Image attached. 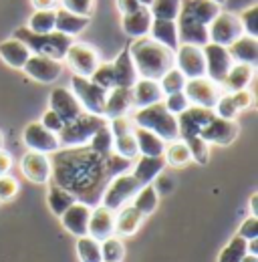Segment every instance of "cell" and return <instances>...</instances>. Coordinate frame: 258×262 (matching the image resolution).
<instances>
[{
    "mask_svg": "<svg viewBox=\"0 0 258 262\" xmlns=\"http://www.w3.org/2000/svg\"><path fill=\"white\" fill-rule=\"evenodd\" d=\"M53 165V184L64 188L87 206H99L101 194L109 180L117 173L127 171L131 165L129 160H123L115 154L101 156L89 145L81 147H61L51 154Z\"/></svg>",
    "mask_w": 258,
    "mask_h": 262,
    "instance_id": "1",
    "label": "cell"
},
{
    "mask_svg": "<svg viewBox=\"0 0 258 262\" xmlns=\"http://www.w3.org/2000/svg\"><path fill=\"white\" fill-rule=\"evenodd\" d=\"M127 49L139 79L160 81L171 67H176V53L149 36L135 38Z\"/></svg>",
    "mask_w": 258,
    "mask_h": 262,
    "instance_id": "2",
    "label": "cell"
},
{
    "mask_svg": "<svg viewBox=\"0 0 258 262\" xmlns=\"http://www.w3.org/2000/svg\"><path fill=\"white\" fill-rule=\"evenodd\" d=\"M135 127H143V129L156 133L158 137H161L165 143L180 139V129H178V117L171 115L163 103H154L149 107H141L133 111L131 117Z\"/></svg>",
    "mask_w": 258,
    "mask_h": 262,
    "instance_id": "3",
    "label": "cell"
},
{
    "mask_svg": "<svg viewBox=\"0 0 258 262\" xmlns=\"http://www.w3.org/2000/svg\"><path fill=\"white\" fill-rule=\"evenodd\" d=\"M14 38L23 40L32 55H40V57H49V59H55V61H64V55H67V49L71 47L73 38L61 34L57 31L49 34H34L31 33L27 27H20L12 33Z\"/></svg>",
    "mask_w": 258,
    "mask_h": 262,
    "instance_id": "4",
    "label": "cell"
},
{
    "mask_svg": "<svg viewBox=\"0 0 258 262\" xmlns=\"http://www.w3.org/2000/svg\"><path fill=\"white\" fill-rule=\"evenodd\" d=\"M105 123H107L105 117L83 111L79 117H75L73 121H69V123L63 125V129L59 133V143H61V147H81V145H87L91 141V137Z\"/></svg>",
    "mask_w": 258,
    "mask_h": 262,
    "instance_id": "5",
    "label": "cell"
},
{
    "mask_svg": "<svg viewBox=\"0 0 258 262\" xmlns=\"http://www.w3.org/2000/svg\"><path fill=\"white\" fill-rule=\"evenodd\" d=\"M139 188H141L139 182H137L131 173H127V171L117 173V176H113V178L109 180V184L105 186L99 204L105 206V208H109V210H113V212H117L119 208L131 204V200L137 194Z\"/></svg>",
    "mask_w": 258,
    "mask_h": 262,
    "instance_id": "6",
    "label": "cell"
},
{
    "mask_svg": "<svg viewBox=\"0 0 258 262\" xmlns=\"http://www.w3.org/2000/svg\"><path fill=\"white\" fill-rule=\"evenodd\" d=\"M71 91L81 103L85 113H93V115H101L105 111V99H107V91L103 87H99L87 77H79L73 75L71 77Z\"/></svg>",
    "mask_w": 258,
    "mask_h": 262,
    "instance_id": "7",
    "label": "cell"
},
{
    "mask_svg": "<svg viewBox=\"0 0 258 262\" xmlns=\"http://www.w3.org/2000/svg\"><path fill=\"white\" fill-rule=\"evenodd\" d=\"M242 34H244L242 23H240L238 14L232 12V10H220L216 14V18L208 27V38H210V42L222 45V47H230Z\"/></svg>",
    "mask_w": 258,
    "mask_h": 262,
    "instance_id": "8",
    "label": "cell"
},
{
    "mask_svg": "<svg viewBox=\"0 0 258 262\" xmlns=\"http://www.w3.org/2000/svg\"><path fill=\"white\" fill-rule=\"evenodd\" d=\"M64 61L69 69L73 71V75H79V77H91L95 73V69L99 67V53L91 45L87 42H79V40H73L71 47L67 49V55H64Z\"/></svg>",
    "mask_w": 258,
    "mask_h": 262,
    "instance_id": "9",
    "label": "cell"
},
{
    "mask_svg": "<svg viewBox=\"0 0 258 262\" xmlns=\"http://www.w3.org/2000/svg\"><path fill=\"white\" fill-rule=\"evenodd\" d=\"M184 93L193 107H204V109H214L220 95L224 93L218 83H214L208 77H198V79H188Z\"/></svg>",
    "mask_w": 258,
    "mask_h": 262,
    "instance_id": "10",
    "label": "cell"
},
{
    "mask_svg": "<svg viewBox=\"0 0 258 262\" xmlns=\"http://www.w3.org/2000/svg\"><path fill=\"white\" fill-rule=\"evenodd\" d=\"M23 143L29 147V151H38V154H55L61 149L59 135L49 131L40 121H31L23 129Z\"/></svg>",
    "mask_w": 258,
    "mask_h": 262,
    "instance_id": "11",
    "label": "cell"
},
{
    "mask_svg": "<svg viewBox=\"0 0 258 262\" xmlns=\"http://www.w3.org/2000/svg\"><path fill=\"white\" fill-rule=\"evenodd\" d=\"M176 69L186 79L206 77V61H204L202 47L180 42V47L176 49Z\"/></svg>",
    "mask_w": 258,
    "mask_h": 262,
    "instance_id": "12",
    "label": "cell"
},
{
    "mask_svg": "<svg viewBox=\"0 0 258 262\" xmlns=\"http://www.w3.org/2000/svg\"><path fill=\"white\" fill-rule=\"evenodd\" d=\"M202 53H204V61H206V77L220 85L222 79L226 77V73L230 71V67L234 65L228 49L222 45L208 42V45L202 47Z\"/></svg>",
    "mask_w": 258,
    "mask_h": 262,
    "instance_id": "13",
    "label": "cell"
},
{
    "mask_svg": "<svg viewBox=\"0 0 258 262\" xmlns=\"http://www.w3.org/2000/svg\"><path fill=\"white\" fill-rule=\"evenodd\" d=\"M20 171L32 184H38V186L49 184L51 176H53L51 156L38 154V151H27L20 160Z\"/></svg>",
    "mask_w": 258,
    "mask_h": 262,
    "instance_id": "14",
    "label": "cell"
},
{
    "mask_svg": "<svg viewBox=\"0 0 258 262\" xmlns=\"http://www.w3.org/2000/svg\"><path fill=\"white\" fill-rule=\"evenodd\" d=\"M238 123L236 121H232V119H222V117H212L206 125H204V129L200 131V137L208 143V145H212V143H216V145H230L236 137H238Z\"/></svg>",
    "mask_w": 258,
    "mask_h": 262,
    "instance_id": "15",
    "label": "cell"
},
{
    "mask_svg": "<svg viewBox=\"0 0 258 262\" xmlns=\"http://www.w3.org/2000/svg\"><path fill=\"white\" fill-rule=\"evenodd\" d=\"M176 27H178V38L184 45L204 47V45L210 42V38H208V25L200 23L198 18H193L192 14H188L186 10H180V16L176 18Z\"/></svg>",
    "mask_w": 258,
    "mask_h": 262,
    "instance_id": "16",
    "label": "cell"
},
{
    "mask_svg": "<svg viewBox=\"0 0 258 262\" xmlns=\"http://www.w3.org/2000/svg\"><path fill=\"white\" fill-rule=\"evenodd\" d=\"M23 71L38 83H55L63 73V63L55 61V59H49V57L31 55L27 65L23 67Z\"/></svg>",
    "mask_w": 258,
    "mask_h": 262,
    "instance_id": "17",
    "label": "cell"
},
{
    "mask_svg": "<svg viewBox=\"0 0 258 262\" xmlns=\"http://www.w3.org/2000/svg\"><path fill=\"white\" fill-rule=\"evenodd\" d=\"M49 109L55 111L64 123L73 121L75 117H79L83 113V107L81 103L77 101V97L73 95L71 89L67 87H57L51 91V97H49Z\"/></svg>",
    "mask_w": 258,
    "mask_h": 262,
    "instance_id": "18",
    "label": "cell"
},
{
    "mask_svg": "<svg viewBox=\"0 0 258 262\" xmlns=\"http://www.w3.org/2000/svg\"><path fill=\"white\" fill-rule=\"evenodd\" d=\"M214 117L212 109H204V107H193L190 105L184 113L178 115V129H180V139L200 135V131L204 129V125Z\"/></svg>",
    "mask_w": 258,
    "mask_h": 262,
    "instance_id": "19",
    "label": "cell"
},
{
    "mask_svg": "<svg viewBox=\"0 0 258 262\" xmlns=\"http://www.w3.org/2000/svg\"><path fill=\"white\" fill-rule=\"evenodd\" d=\"M115 234V212L105 208V206H95L91 208L89 216V226H87V236L95 238L97 242L109 238Z\"/></svg>",
    "mask_w": 258,
    "mask_h": 262,
    "instance_id": "20",
    "label": "cell"
},
{
    "mask_svg": "<svg viewBox=\"0 0 258 262\" xmlns=\"http://www.w3.org/2000/svg\"><path fill=\"white\" fill-rule=\"evenodd\" d=\"M163 93L158 81L154 79H137L131 87V107L133 109H141V107H149L154 103H161Z\"/></svg>",
    "mask_w": 258,
    "mask_h": 262,
    "instance_id": "21",
    "label": "cell"
},
{
    "mask_svg": "<svg viewBox=\"0 0 258 262\" xmlns=\"http://www.w3.org/2000/svg\"><path fill=\"white\" fill-rule=\"evenodd\" d=\"M89 216H91V206H87L83 202H75L69 210H64V214L61 216V222L73 236L81 238V236H87Z\"/></svg>",
    "mask_w": 258,
    "mask_h": 262,
    "instance_id": "22",
    "label": "cell"
},
{
    "mask_svg": "<svg viewBox=\"0 0 258 262\" xmlns=\"http://www.w3.org/2000/svg\"><path fill=\"white\" fill-rule=\"evenodd\" d=\"M252 79H254V67L244 65V63H234L230 67V71L226 73V77L222 79L220 87H222L224 93L242 91V89H248Z\"/></svg>",
    "mask_w": 258,
    "mask_h": 262,
    "instance_id": "23",
    "label": "cell"
},
{
    "mask_svg": "<svg viewBox=\"0 0 258 262\" xmlns=\"http://www.w3.org/2000/svg\"><path fill=\"white\" fill-rule=\"evenodd\" d=\"M31 55L32 53L29 51V47L23 40L14 38V36H10V38L0 42V59L10 69H23L27 65Z\"/></svg>",
    "mask_w": 258,
    "mask_h": 262,
    "instance_id": "24",
    "label": "cell"
},
{
    "mask_svg": "<svg viewBox=\"0 0 258 262\" xmlns=\"http://www.w3.org/2000/svg\"><path fill=\"white\" fill-rule=\"evenodd\" d=\"M234 63H244V65H256L258 59V38L250 34H242L236 38L230 47H226Z\"/></svg>",
    "mask_w": 258,
    "mask_h": 262,
    "instance_id": "25",
    "label": "cell"
},
{
    "mask_svg": "<svg viewBox=\"0 0 258 262\" xmlns=\"http://www.w3.org/2000/svg\"><path fill=\"white\" fill-rule=\"evenodd\" d=\"M152 23H154V16L149 12V8L141 6L139 10L131 12L121 16V27H123V33L131 36V38H139V36H147L149 29H152Z\"/></svg>",
    "mask_w": 258,
    "mask_h": 262,
    "instance_id": "26",
    "label": "cell"
},
{
    "mask_svg": "<svg viewBox=\"0 0 258 262\" xmlns=\"http://www.w3.org/2000/svg\"><path fill=\"white\" fill-rule=\"evenodd\" d=\"M129 109H131V89L115 87V89L107 91L105 111H103V117H105V119L125 117Z\"/></svg>",
    "mask_w": 258,
    "mask_h": 262,
    "instance_id": "27",
    "label": "cell"
},
{
    "mask_svg": "<svg viewBox=\"0 0 258 262\" xmlns=\"http://www.w3.org/2000/svg\"><path fill=\"white\" fill-rule=\"evenodd\" d=\"M165 167V160L163 156L160 158H149V156H137L135 167L131 171V176L139 182V186H147L152 184Z\"/></svg>",
    "mask_w": 258,
    "mask_h": 262,
    "instance_id": "28",
    "label": "cell"
},
{
    "mask_svg": "<svg viewBox=\"0 0 258 262\" xmlns=\"http://www.w3.org/2000/svg\"><path fill=\"white\" fill-rule=\"evenodd\" d=\"M89 27V16H81L75 14L71 10H64L61 6H57V18H55V31L67 36H77Z\"/></svg>",
    "mask_w": 258,
    "mask_h": 262,
    "instance_id": "29",
    "label": "cell"
},
{
    "mask_svg": "<svg viewBox=\"0 0 258 262\" xmlns=\"http://www.w3.org/2000/svg\"><path fill=\"white\" fill-rule=\"evenodd\" d=\"M149 38H154L156 42H160L163 47H167L169 51L176 53V49L180 47V38H178V27L176 20H160L154 18L152 29H149Z\"/></svg>",
    "mask_w": 258,
    "mask_h": 262,
    "instance_id": "30",
    "label": "cell"
},
{
    "mask_svg": "<svg viewBox=\"0 0 258 262\" xmlns=\"http://www.w3.org/2000/svg\"><path fill=\"white\" fill-rule=\"evenodd\" d=\"M113 67V77H115V87H125V89H131L133 83L139 79L137 73H135V67H133V61L129 57V49H123L119 53V57L111 63Z\"/></svg>",
    "mask_w": 258,
    "mask_h": 262,
    "instance_id": "31",
    "label": "cell"
},
{
    "mask_svg": "<svg viewBox=\"0 0 258 262\" xmlns=\"http://www.w3.org/2000/svg\"><path fill=\"white\" fill-rule=\"evenodd\" d=\"M133 135H135V143H137L139 156H149V158H160V156H163L165 141L161 137H158L156 133L133 125Z\"/></svg>",
    "mask_w": 258,
    "mask_h": 262,
    "instance_id": "32",
    "label": "cell"
},
{
    "mask_svg": "<svg viewBox=\"0 0 258 262\" xmlns=\"http://www.w3.org/2000/svg\"><path fill=\"white\" fill-rule=\"evenodd\" d=\"M141 222H143V216L131 204H127V206L119 208L115 214V234L117 236H131L139 230Z\"/></svg>",
    "mask_w": 258,
    "mask_h": 262,
    "instance_id": "33",
    "label": "cell"
},
{
    "mask_svg": "<svg viewBox=\"0 0 258 262\" xmlns=\"http://www.w3.org/2000/svg\"><path fill=\"white\" fill-rule=\"evenodd\" d=\"M158 202H160V194L156 192V188L152 184H147V186H141L137 190V194L131 200V206L145 218V216H152L156 212Z\"/></svg>",
    "mask_w": 258,
    "mask_h": 262,
    "instance_id": "34",
    "label": "cell"
},
{
    "mask_svg": "<svg viewBox=\"0 0 258 262\" xmlns=\"http://www.w3.org/2000/svg\"><path fill=\"white\" fill-rule=\"evenodd\" d=\"M163 160L165 165H171V167H184L192 162V154L188 149V145L182 141V139H174V141H167L165 147H163Z\"/></svg>",
    "mask_w": 258,
    "mask_h": 262,
    "instance_id": "35",
    "label": "cell"
},
{
    "mask_svg": "<svg viewBox=\"0 0 258 262\" xmlns=\"http://www.w3.org/2000/svg\"><path fill=\"white\" fill-rule=\"evenodd\" d=\"M75 202H77V198L73 196L71 192H67L64 188L57 186V184H51L49 194H47V204H49V208H51V212L55 216L61 218L64 214V210H69Z\"/></svg>",
    "mask_w": 258,
    "mask_h": 262,
    "instance_id": "36",
    "label": "cell"
},
{
    "mask_svg": "<svg viewBox=\"0 0 258 262\" xmlns=\"http://www.w3.org/2000/svg\"><path fill=\"white\" fill-rule=\"evenodd\" d=\"M55 18H57V8L51 10H34L29 18L27 29L34 34H49L55 31Z\"/></svg>",
    "mask_w": 258,
    "mask_h": 262,
    "instance_id": "37",
    "label": "cell"
},
{
    "mask_svg": "<svg viewBox=\"0 0 258 262\" xmlns=\"http://www.w3.org/2000/svg\"><path fill=\"white\" fill-rule=\"evenodd\" d=\"M113 154L123 158V160H129L133 162L139 151H137V143H135V135H133V129L127 131V133H121V135H115L113 137Z\"/></svg>",
    "mask_w": 258,
    "mask_h": 262,
    "instance_id": "38",
    "label": "cell"
},
{
    "mask_svg": "<svg viewBox=\"0 0 258 262\" xmlns=\"http://www.w3.org/2000/svg\"><path fill=\"white\" fill-rule=\"evenodd\" d=\"M182 10V0H154L149 4V12L160 20H176Z\"/></svg>",
    "mask_w": 258,
    "mask_h": 262,
    "instance_id": "39",
    "label": "cell"
},
{
    "mask_svg": "<svg viewBox=\"0 0 258 262\" xmlns=\"http://www.w3.org/2000/svg\"><path fill=\"white\" fill-rule=\"evenodd\" d=\"M246 240L240 238V236H234L224 248L220 250L218 254V262H242L244 256L248 254V248H246Z\"/></svg>",
    "mask_w": 258,
    "mask_h": 262,
    "instance_id": "40",
    "label": "cell"
},
{
    "mask_svg": "<svg viewBox=\"0 0 258 262\" xmlns=\"http://www.w3.org/2000/svg\"><path fill=\"white\" fill-rule=\"evenodd\" d=\"M101 260L103 262H121L125 256V246L121 242V238H117L115 234L101 240Z\"/></svg>",
    "mask_w": 258,
    "mask_h": 262,
    "instance_id": "41",
    "label": "cell"
},
{
    "mask_svg": "<svg viewBox=\"0 0 258 262\" xmlns=\"http://www.w3.org/2000/svg\"><path fill=\"white\" fill-rule=\"evenodd\" d=\"M77 254L81 262H103L101 260V244L91 236L77 238Z\"/></svg>",
    "mask_w": 258,
    "mask_h": 262,
    "instance_id": "42",
    "label": "cell"
},
{
    "mask_svg": "<svg viewBox=\"0 0 258 262\" xmlns=\"http://www.w3.org/2000/svg\"><path fill=\"white\" fill-rule=\"evenodd\" d=\"M186 81H188V79H186L176 67H171L158 83H160L161 93H163V95H171V93H180V91H184Z\"/></svg>",
    "mask_w": 258,
    "mask_h": 262,
    "instance_id": "43",
    "label": "cell"
},
{
    "mask_svg": "<svg viewBox=\"0 0 258 262\" xmlns=\"http://www.w3.org/2000/svg\"><path fill=\"white\" fill-rule=\"evenodd\" d=\"M87 145H89L93 151L101 154V156H111V154H113V135H111V131H109V125L105 123V125L91 137V141H89Z\"/></svg>",
    "mask_w": 258,
    "mask_h": 262,
    "instance_id": "44",
    "label": "cell"
},
{
    "mask_svg": "<svg viewBox=\"0 0 258 262\" xmlns=\"http://www.w3.org/2000/svg\"><path fill=\"white\" fill-rule=\"evenodd\" d=\"M186 145H188V149H190V154H192V162L200 165H206L208 164V160H210V145L200 137V135H193V137H186V139H182Z\"/></svg>",
    "mask_w": 258,
    "mask_h": 262,
    "instance_id": "45",
    "label": "cell"
},
{
    "mask_svg": "<svg viewBox=\"0 0 258 262\" xmlns=\"http://www.w3.org/2000/svg\"><path fill=\"white\" fill-rule=\"evenodd\" d=\"M214 115L216 117H222V119H236L238 117V113H240V109H238V105H236V101L232 99L230 93H222L220 99H218V103L214 105Z\"/></svg>",
    "mask_w": 258,
    "mask_h": 262,
    "instance_id": "46",
    "label": "cell"
},
{
    "mask_svg": "<svg viewBox=\"0 0 258 262\" xmlns=\"http://www.w3.org/2000/svg\"><path fill=\"white\" fill-rule=\"evenodd\" d=\"M238 18L242 23V29L244 34H250V36H258V6H248V8H242L238 12Z\"/></svg>",
    "mask_w": 258,
    "mask_h": 262,
    "instance_id": "47",
    "label": "cell"
},
{
    "mask_svg": "<svg viewBox=\"0 0 258 262\" xmlns=\"http://www.w3.org/2000/svg\"><path fill=\"white\" fill-rule=\"evenodd\" d=\"M163 107L171 113V115H180V113H184L188 107H190V101L186 97V93L184 91H180V93H171V95H163Z\"/></svg>",
    "mask_w": 258,
    "mask_h": 262,
    "instance_id": "48",
    "label": "cell"
},
{
    "mask_svg": "<svg viewBox=\"0 0 258 262\" xmlns=\"http://www.w3.org/2000/svg\"><path fill=\"white\" fill-rule=\"evenodd\" d=\"M59 6L81 16H91L95 8V0H59Z\"/></svg>",
    "mask_w": 258,
    "mask_h": 262,
    "instance_id": "49",
    "label": "cell"
},
{
    "mask_svg": "<svg viewBox=\"0 0 258 262\" xmlns=\"http://www.w3.org/2000/svg\"><path fill=\"white\" fill-rule=\"evenodd\" d=\"M20 186L16 182V178H12L10 173L6 176H0V202H10L14 200L16 194H18Z\"/></svg>",
    "mask_w": 258,
    "mask_h": 262,
    "instance_id": "50",
    "label": "cell"
},
{
    "mask_svg": "<svg viewBox=\"0 0 258 262\" xmlns=\"http://www.w3.org/2000/svg\"><path fill=\"white\" fill-rule=\"evenodd\" d=\"M236 236L244 238L246 242H248V240H256L258 238V216L246 218V220L240 224V228H238V234H236Z\"/></svg>",
    "mask_w": 258,
    "mask_h": 262,
    "instance_id": "51",
    "label": "cell"
},
{
    "mask_svg": "<svg viewBox=\"0 0 258 262\" xmlns=\"http://www.w3.org/2000/svg\"><path fill=\"white\" fill-rule=\"evenodd\" d=\"M40 123L47 127L49 131H53V133H61V129H63L64 121L55 113V111H51V109H47L45 113H42V117H40Z\"/></svg>",
    "mask_w": 258,
    "mask_h": 262,
    "instance_id": "52",
    "label": "cell"
},
{
    "mask_svg": "<svg viewBox=\"0 0 258 262\" xmlns=\"http://www.w3.org/2000/svg\"><path fill=\"white\" fill-rule=\"evenodd\" d=\"M152 186L156 188V192H158V194H163V196H165V194H169V192L174 190V180H171L167 173H163V171H161L160 176L152 182Z\"/></svg>",
    "mask_w": 258,
    "mask_h": 262,
    "instance_id": "53",
    "label": "cell"
},
{
    "mask_svg": "<svg viewBox=\"0 0 258 262\" xmlns=\"http://www.w3.org/2000/svg\"><path fill=\"white\" fill-rule=\"evenodd\" d=\"M115 2H117V8H119L121 16L131 14V12H135V10H139V8H141V4H139L137 0H115Z\"/></svg>",
    "mask_w": 258,
    "mask_h": 262,
    "instance_id": "54",
    "label": "cell"
},
{
    "mask_svg": "<svg viewBox=\"0 0 258 262\" xmlns=\"http://www.w3.org/2000/svg\"><path fill=\"white\" fill-rule=\"evenodd\" d=\"M12 156H10V151H6V149H2L0 147V176H6V173H10V169H12Z\"/></svg>",
    "mask_w": 258,
    "mask_h": 262,
    "instance_id": "55",
    "label": "cell"
},
{
    "mask_svg": "<svg viewBox=\"0 0 258 262\" xmlns=\"http://www.w3.org/2000/svg\"><path fill=\"white\" fill-rule=\"evenodd\" d=\"M31 4L34 6V10H51L59 6V0H31Z\"/></svg>",
    "mask_w": 258,
    "mask_h": 262,
    "instance_id": "56",
    "label": "cell"
},
{
    "mask_svg": "<svg viewBox=\"0 0 258 262\" xmlns=\"http://www.w3.org/2000/svg\"><path fill=\"white\" fill-rule=\"evenodd\" d=\"M228 4L232 10H242V8H248V6H254L256 0H226L224 6Z\"/></svg>",
    "mask_w": 258,
    "mask_h": 262,
    "instance_id": "57",
    "label": "cell"
},
{
    "mask_svg": "<svg viewBox=\"0 0 258 262\" xmlns=\"http://www.w3.org/2000/svg\"><path fill=\"white\" fill-rule=\"evenodd\" d=\"M258 194H252L250 198V212H252V216H258Z\"/></svg>",
    "mask_w": 258,
    "mask_h": 262,
    "instance_id": "58",
    "label": "cell"
},
{
    "mask_svg": "<svg viewBox=\"0 0 258 262\" xmlns=\"http://www.w3.org/2000/svg\"><path fill=\"white\" fill-rule=\"evenodd\" d=\"M242 262H258V256H256V254H246Z\"/></svg>",
    "mask_w": 258,
    "mask_h": 262,
    "instance_id": "59",
    "label": "cell"
},
{
    "mask_svg": "<svg viewBox=\"0 0 258 262\" xmlns=\"http://www.w3.org/2000/svg\"><path fill=\"white\" fill-rule=\"evenodd\" d=\"M137 2H139L141 6H145V8H149V4H152L154 0H137Z\"/></svg>",
    "mask_w": 258,
    "mask_h": 262,
    "instance_id": "60",
    "label": "cell"
},
{
    "mask_svg": "<svg viewBox=\"0 0 258 262\" xmlns=\"http://www.w3.org/2000/svg\"><path fill=\"white\" fill-rule=\"evenodd\" d=\"M214 2H218V4H222V6H224V2H226V0H214Z\"/></svg>",
    "mask_w": 258,
    "mask_h": 262,
    "instance_id": "61",
    "label": "cell"
},
{
    "mask_svg": "<svg viewBox=\"0 0 258 262\" xmlns=\"http://www.w3.org/2000/svg\"><path fill=\"white\" fill-rule=\"evenodd\" d=\"M0 147H2V135H0Z\"/></svg>",
    "mask_w": 258,
    "mask_h": 262,
    "instance_id": "62",
    "label": "cell"
}]
</instances>
